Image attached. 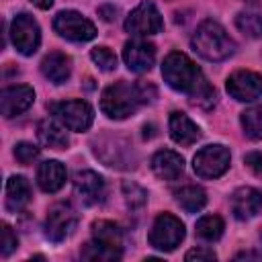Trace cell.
Segmentation results:
<instances>
[{"instance_id":"cell-9","label":"cell","mask_w":262,"mask_h":262,"mask_svg":"<svg viewBox=\"0 0 262 262\" xmlns=\"http://www.w3.org/2000/svg\"><path fill=\"white\" fill-rule=\"evenodd\" d=\"M164 27L162 16L154 2H141L125 20V29L133 35H156Z\"/></svg>"},{"instance_id":"cell-26","label":"cell","mask_w":262,"mask_h":262,"mask_svg":"<svg viewBox=\"0 0 262 262\" xmlns=\"http://www.w3.org/2000/svg\"><path fill=\"white\" fill-rule=\"evenodd\" d=\"M242 127L250 139H262V104L242 113Z\"/></svg>"},{"instance_id":"cell-24","label":"cell","mask_w":262,"mask_h":262,"mask_svg":"<svg viewBox=\"0 0 262 262\" xmlns=\"http://www.w3.org/2000/svg\"><path fill=\"white\" fill-rule=\"evenodd\" d=\"M92 235H94V239L108 244L113 248H121V244H123V233L113 221H104V219L94 221L92 223Z\"/></svg>"},{"instance_id":"cell-3","label":"cell","mask_w":262,"mask_h":262,"mask_svg":"<svg viewBox=\"0 0 262 262\" xmlns=\"http://www.w3.org/2000/svg\"><path fill=\"white\" fill-rule=\"evenodd\" d=\"M139 104H141V96L137 84H127L123 80L106 86L100 96V108L111 119H125L133 115Z\"/></svg>"},{"instance_id":"cell-8","label":"cell","mask_w":262,"mask_h":262,"mask_svg":"<svg viewBox=\"0 0 262 262\" xmlns=\"http://www.w3.org/2000/svg\"><path fill=\"white\" fill-rule=\"evenodd\" d=\"M10 37L18 53L23 55H33L41 43V33L39 25L31 14H18L14 16L10 25Z\"/></svg>"},{"instance_id":"cell-18","label":"cell","mask_w":262,"mask_h":262,"mask_svg":"<svg viewBox=\"0 0 262 262\" xmlns=\"http://www.w3.org/2000/svg\"><path fill=\"white\" fill-rule=\"evenodd\" d=\"M168 129H170L172 139L180 145H192L201 137L199 127L184 113H172L170 121H168Z\"/></svg>"},{"instance_id":"cell-30","label":"cell","mask_w":262,"mask_h":262,"mask_svg":"<svg viewBox=\"0 0 262 262\" xmlns=\"http://www.w3.org/2000/svg\"><path fill=\"white\" fill-rule=\"evenodd\" d=\"M14 156L20 164H31L37 156H39V149L33 145V143H27V141H20L16 147H14Z\"/></svg>"},{"instance_id":"cell-16","label":"cell","mask_w":262,"mask_h":262,"mask_svg":"<svg viewBox=\"0 0 262 262\" xmlns=\"http://www.w3.org/2000/svg\"><path fill=\"white\" fill-rule=\"evenodd\" d=\"M151 170L162 180H176L184 172V160L172 149H160L151 158Z\"/></svg>"},{"instance_id":"cell-11","label":"cell","mask_w":262,"mask_h":262,"mask_svg":"<svg viewBox=\"0 0 262 262\" xmlns=\"http://www.w3.org/2000/svg\"><path fill=\"white\" fill-rule=\"evenodd\" d=\"M227 92L242 102L256 100L258 96H262V76L256 72L239 70L227 78Z\"/></svg>"},{"instance_id":"cell-32","label":"cell","mask_w":262,"mask_h":262,"mask_svg":"<svg viewBox=\"0 0 262 262\" xmlns=\"http://www.w3.org/2000/svg\"><path fill=\"white\" fill-rule=\"evenodd\" d=\"M184 258H186V260H215L217 256H215L213 250H207V248H194V250L186 252Z\"/></svg>"},{"instance_id":"cell-4","label":"cell","mask_w":262,"mask_h":262,"mask_svg":"<svg viewBox=\"0 0 262 262\" xmlns=\"http://www.w3.org/2000/svg\"><path fill=\"white\" fill-rule=\"evenodd\" d=\"M184 237V225L178 217L170 213H162L156 217L151 231H149V244L160 252H172Z\"/></svg>"},{"instance_id":"cell-34","label":"cell","mask_w":262,"mask_h":262,"mask_svg":"<svg viewBox=\"0 0 262 262\" xmlns=\"http://www.w3.org/2000/svg\"><path fill=\"white\" fill-rule=\"evenodd\" d=\"M37 8H41V10H45V8H49L51 4H53V0H31Z\"/></svg>"},{"instance_id":"cell-23","label":"cell","mask_w":262,"mask_h":262,"mask_svg":"<svg viewBox=\"0 0 262 262\" xmlns=\"http://www.w3.org/2000/svg\"><path fill=\"white\" fill-rule=\"evenodd\" d=\"M82 258L84 260H98V262H111V260H119L121 258V248H113L108 244H102L98 239L88 242L82 248Z\"/></svg>"},{"instance_id":"cell-27","label":"cell","mask_w":262,"mask_h":262,"mask_svg":"<svg viewBox=\"0 0 262 262\" xmlns=\"http://www.w3.org/2000/svg\"><path fill=\"white\" fill-rule=\"evenodd\" d=\"M235 27L252 37V39H262V16L260 14H254V12H239L235 16Z\"/></svg>"},{"instance_id":"cell-28","label":"cell","mask_w":262,"mask_h":262,"mask_svg":"<svg viewBox=\"0 0 262 262\" xmlns=\"http://www.w3.org/2000/svg\"><path fill=\"white\" fill-rule=\"evenodd\" d=\"M92 61L102 70V72H113L117 68V55L106 49V47H94L92 53H90Z\"/></svg>"},{"instance_id":"cell-14","label":"cell","mask_w":262,"mask_h":262,"mask_svg":"<svg viewBox=\"0 0 262 262\" xmlns=\"http://www.w3.org/2000/svg\"><path fill=\"white\" fill-rule=\"evenodd\" d=\"M74 188L76 194L86 205H96L104 199V180L92 170H82L74 176Z\"/></svg>"},{"instance_id":"cell-21","label":"cell","mask_w":262,"mask_h":262,"mask_svg":"<svg viewBox=\"0 0 262 262\" xmlns=\"http://www.w3.org/2000/svg\"><path fill=\"white\" fill-rule=\"evenodd\" d=\"M37 135H39V141H41L43 145L51 147V149H66L68 143H70L66 131H63L59 125H55L53 121H49V119H45V121L39 123Z\"/></svg>"},{"instance_id":"cell-13","label":"cell","mask_w":262,"mask_h":262,"mask_svg":"<svg viewBox=\"0 0 262 262\" xmlns=\"http://www.w3.org/2000/svg\"><path fill=\"white\" fill-rule=\"evenodd\" d=\"M35 100V92L31 86L18 84V86H10L2 90V115L6 119H12L20 113H25Z\"/></svg>"},{"instance_id":"cell-5","label":"cell","mask_w":262,"mask_h":262,"mask_svg":"<svg viewBox=\"0 0 262 262\" xmlns=\"http://www.w3.org/2000/svg\"><path fill=\"white\" fill-rule=\"evenodd\" d=\"M51 113L70 131H86L92 125V119H94L92 106L88 102H84V100L55 102V104H51Z\"/></svg>"},{"instance_id":"cell-2","label":"cell","mask_w":262,"mask_h":262,"mask_svg":"<svg viewBox=\"0 0 262 262\" xmlns=\"http://www.w3.org/2000/svg\"><path fill=\"white\" fill-rule=\"evenodd\" d=\"M192 47L201 57H205L209 61H223L235 51L233 39L215 20L201 23V27L196 29V33L192 37Z\"/></svg>"},{"instance_id":"cell-17","label":"cell","mask_w":262,"mask_h":262,"mask_svg":"<svg viewBox=\"0 0 262 262\" xmlns=\"http://www.w3.org/2000/svg\"><path fill=\"white\" fill-rule=\"evenodd\" d=\"M41 72L43 76L53 82V84H63L68 78H70V72H72V61L66 53L61 51H51L43 57L41 61Z\"/></svg>"},{"instance_id":"cell-31","label":"cell","mask_w":262,"mask_h":262,"mask_svg":"<svg viewBox=\"0 0 262 262\" xmlns=\"http://www.w3.org/2000/svg\"><path fill=\"white\" fill-rule=\"evenodd\" d=\"M18 246V239H16V235L12 233V229L4 223L2 225V246H0V252H2V256H8L14 248Z\"/></svg>"},{"instance_id":"cell-19","label":"cell","mask_w":262,"mask_h":262,"mask_svg":"<svg viewBox=\"0 0 262 262\" xmlns=\"http://www.w3.org/2000/svg\"><path fill=\"white\" fill-rule=\"evenodd\" d=\"M37 184L45 192H57L66 184V168L57 160H47L37 170Z\"/></svg>"},{"instance_id":"cell-22","label":"cell","mask_w":262,"mask_h":262,"mask_svg":"<svg viewBox=\"0 0 262 262\" xmlns=\"http://www.w3.org/2000/svg\"><path fill=\"white\" fill-rule=\"evenodd\" d=\"M176 203L186 211V213H196L205 207L207 203V194L201 186H194V184H186L182 188H178L176 192Z\"/></svg>"},{"instance_id":"cell-10","label":"cell","mask_w":262,"mask_h":262,"mask_svg":"<svg viewBox=\"0 0 262 262\" xmlns=\"http://www.w3.org/2000/svg\"><path fill=\"white\" fill-rule=\"evenodd\" d=\"M76 221H78L76 211H74L68 203H57V205H53V207L49 209V213H47L45 233H47L49 239L61 242V239H66V237L74 231Z\"/></svg>"},{"instance_id":"cell-6","label":"cell","mask_w":262,"mask_h":262,"mask_svg":"<svg viewBox=\"0 0 262 262\" xmlns=\"http://www.w3.org/2000/svg\"><path fill=\"white\" fill-rule=\"evenodd\" d=\"M55 31L70 41H90L96 35V27L76 10H61L53 18Z\"/></svg>"},{"instance_id":"cell-25","label":"cell","mask_w":262,"mask_h":262,"mask_svg":"<svg viewBox=\"0 0 262 262\" xmlns=\"http://www.w3.org/2000/svg\"><path fill=\"white\" fill-rule=\"evenodd\" d=\"M194 233L205 242H215L223 233V219L219 215H205L196 221Z\"/></svg>"},{"instance_id":"cell-1","label":"cell","mask_w":262,"mask_h":262,"mask_svg":"<svg viewBox=\"0 0 262 262\" xmlns=\"http://www.w3.org/2000/svg\"><path fill=\"white\" fill-rule=\"evenodd\" d=\"M162 76L170 88L188 94L194 104L209 106L215 102V90L207 84L203 72L194 66L190 57L180 51H172L162 63Z\"/></svg>"},{"instance_id":"cell-20","label":"cell","mask_w":262,"mask_h":262,"mask_svg":"<svg viewBox=\"0 0 262 262\" xmlns=\"http://www.w3.org/2000/svg\"><path fill=\"white\" fill-rule=\"evenodd\" d=\"M31 201V186L23 176H10L6 182V209L16 213Z\"/></svg>"},{"instance_id":"cell-15","label":"cell","mask_w":262,"mask_h":262,"mask_svg":"<svg viewBox=\"0 0 262 262\" xmlns=\"http://www.w3.org/2000/svg\"><path fill=\"white\" fill-rule=\"evenodd\" d=\"M262 209V192L252 186H242L231 194V211L239 221L252 219Z\"/></svg>"},{"instance_id":"cell-7","label":"cell","mask_w":262,"mask_h":262,"mask_svg":"<svg viewBox=\"0 0 262 262\" xmlns=\"http://www.w3.org/2000/svg\"><path fill=\"white\" fill-rule=\"evenodd\" d=\"M192 168L201 178H217L229 168V149L223 145H207L196 151Z\"/></svg>"},{"instance_id":"cell-33","label":"cell","mask_w":262,"mask_h":262,"mask_svg":"<svg viewBox=\"0 0 262 262\" xmlns=\"http://www.w3.org/2000/svg\"><path fill=\"white\" fill-rule=\"evenodd\" d=\"M246 164L254 170V174L262 176V154H258V151L248 154V156H246Z\"/></svg>"},{"instance_id":"cell-29","label":"cell","mask_w":262,"mask_h":262,"mask_svg":"<svg viewBox=\"0 0 262 262\" xmlns=\"http://www.w3.org/2000/svg\"><path fill=\"white\" fill-rule=\"evenodd\" d=\"M123 194H125V201H127V205L131 207V209H139L143 203H145V190L139 186V184H135V182H123Z\"/></svg>"},{"instance_id":"cell-12","label":"cell","mask_w":262,"mask_h":262,"mask_svg":"<svg viewBox=\"0 0 262 262\" xmlns=\"http://www.w3.org/2000/svg\"><path fill=\"white\" fill-rule=\"evenodd\" d=\"M123 59L131 72H137V74L147 72L156 61V47L143 39L127 41L123 49Z\"/></svg>"}]
</instances>
